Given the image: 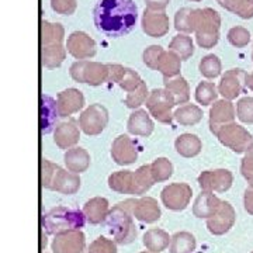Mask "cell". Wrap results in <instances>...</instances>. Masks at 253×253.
<instances>
[{
    "label": "cell",
    "instance_id": "6da1fadb",
    "mask_svg": "<svg viewBox=\"0 0 253 253\" xmlns=\"http://www.w3.org/2000/svg\"><path fill=\"white\" fill-rule=\"evenodd\" d=\"M96 28L111 38L126 36L135 27L138 7L134 0H99L93 10Z\"/></svg>",
    "mask_w": 253,
    "mask_h": 253
},
{
    "label": "cell",
    "instance_id": "7a4b0ae2",
    "mask_svg": "<svg viewBox=\"0 0 253 253\" xmlns=\"http://www.w3.org/2000/svg\"><path fill=\"white\" fill-rule=\"evenodd\" d=\"M65 28L59 23L41 21V63L48 69L59 68L66 58Z\"/></svg>",
    "mask_w": 253,
    "mask_h": 253
},
{
    "label": "cell",
    "instance_id": "3957f363",
    "mask_svg": "<svg viewBox=\"0 0 253 253\" xmlns=\"http://www.w3.org/2000/svg\"><path fill=\"white\" fill-rule=\"evenodd\" d=\"M106 224L117 245H129L134 242L138 231L131 211V199L118 203L117 206L111 208Z\"/></svg>",
    "mask_w": 253,
    "mask_h": 253
},
{
    "label": "cell",
    "instance_id": "277c9868",
    "mask_svg": "<svg viewBox=\"0 0 253 253\" xmlns=\"http://www.w3.org/2000/svg\"><path fill=\"white\" fill-rule=\"evenodd\" d=\"M41 184L42 187L48 190L71 196L81 189V177L79 174L65 170L61 166L49 162L48 159H42L41 161Z\"/></svg>",
    "mask_w": 253,
    "mask_h": 253
},
{
    "label": "cell",
    "instance_id": "5b68a950",
    "mask_svg": "<svg viewBox=\"0 0 253 253\" xmlns=\"http://www.w3.org/2000/svg\"><path fill=\"white\" fill-rule=\"evenodd\" d=\"M86 217L83 211L68 207H55L42 215V231L48 235H58L68 231L82 229Z\"/></svg>",
    "mask_w": 253,
    "mask_h": 253
},
{
    "label": "cell",
    "instance_id": "8992f818",
    "mask_svg": "<svg viewBox=\"0 0 253 253\" xmlns=\"http://www.w3.org/2000/svg\"><path fill=\"white\" fill-rule=\"evenodd\" d=\"M221 17L214 9H196V27L194 34L197 44L204 49H211L219 40Z\"/></svg>",
    "mask_w": 253,
    "mask_h": 253
},
{
    "label": "cell",
    "instance_id": "52a82bcc",
    "mask_svg": "<svg viewBox=\"0 0 253 253\" xmlns=\"http://www.w3.org/2000/svg\"><path fill=\"white\" fill-rule=\"evenodd\" d=\"M142 59L148 68L162 73L163 79H170L180 75L181 59L174 52L166 51L162 46H148L144 51Z\"/></svg>",
    "mask_w": 253,
    "mask_h": 253
},
{
    "label": "cell",
    "instance_id": "ba28073f",
    "mask_svg": "<svg viewBox=\"0 0 253 253\" xmlns=\"http://www.w3.org/2000/svg\"><path fill=\"white\" fill-rule=\"evenodd\" d=\"M71 78L78 83H86L90 86H100L110 82L109 63L93 62V61H76L72 63Z\"/></svg>",
    "mask_w": 253,
    "mask_h": 253
},
{
    "label": "cell",
    "instance_id": "9c48e42d",
    "mask_svg": "<svg viewBox=\"0 0 253 253\" xmlns=\"http://www.w3.org/2000/svg\"><path fill=\"white\" fill-rule=\"evenodd\" d=\"M149 114L162 124H170L173 120V107L177 106L172 93L166 89H154L145 101Z\"/></svg>",
    "mask_w": 253,
    "mask_h": 253
},
{
    "label": "cell",
    "instance_id": "30bf717a",
    "mask_svg": "<svg viewBox=\"0 0 253 253\" xmlns=\"http://www.w3.org/2000/svg\"><path fill=\"white\" fill-rule=\"evenodd\" d=\"M109 124V111L99 103L90 104L79 117V126L86 135H99Z\"/></svg>",
    "mask_w": 253,
    "mask_h": 253
},
{
    "label": "cell",
    "instance_id": "8fae6325",
    "mask_svg": "<svg viewBox=\"0 0 253 253\" xmlns=\"http://www.w3.org/2000/svg\"><path fill=\"white\" fill-rule=\"evenodd\" d=\"M222 145L228 146L236 154L248 151L252 146V135L245 129L244 126L236 124L224 126L215 135Z\"/></svg>",
    "mask_w": 253,
    "mask_h": 253
},
{
    "label": "cell",
    "instance_id": "7c38bea8",
    "mask_svg": "<svg viewBox=\"0 0 253 253\" xmlns=\"http://www.w3.org/2000/svg\"><path fill=\"white\" fill-rule=\"evenodd\" d=\"M193 190L187 183H172L161 193L163 206L172 211H183L190 204Z\"/></svg>",
    "mask_w": 253,
    "mask_h": 253
},
{
    "label": "cell",
    "instance_id": "4fadbf2b",
    "mask_svg": "<svg viewBox=\"0 0 253 253\" xmlns=\"http://www.w3.org/2000/svg\"><path fill=\"white\" fill-rule=\"evenodd\" d=\"M51 249L54 253H89L86 238L81 229L54 235Z\"/></svg>",
    "mask_w": 253,
    "mask_h": 253
},
{
    "label": "cell",
    "instance_id": "5bb4252c",
    "mask_svg": "<svg viewBox=\"0 0 253 253\" xmlns=\"http://www.w3.org/2000/svg\"><path fill=\"white\" fill-rule=\"evenodd\" d=\"M66 49L75 59L86 61L96 55L97 45H96V41L89 34L83 31H73L72 34L68 37Z\"/></svg>",
    "mask_w": 253,
    "mask_h": 253
},
{
    "label": "cell",
    "instance_id": "9a60e30c",
    "mask_svg": "<svg viewBox=\"0 0 253 253\" xmlns=\"http://www.w3.org/2000/svg\"><path fill=\"white\" fill-rule=\"evenodd\" d=\"M197 181L203 191L224 193L232 186L234 176L226 169H215V170H206L201 173Z\"/></svg>",
    "mask_w": 253,
    "mask_h": 253
},
{
    "label": "cell",
    "instance_id": "2e32d148",
    "mask_svg": "<svg viewBox=\"0 0 253 253\" xmlns=\"http://www.w3.org/2000/svg\"><path fill=\"white\" fill-rule=\"evenodd\" d=\"M141 26L146 36L152 37V38H162L169 33L170 23L165 11L145 9Z\"/></svg>",
    "mask_w": 253,
    "mask_h": 253
},
{
    "label": "cell",
    "instance_id": "e0dca14e",
    "mask_svg": "<svg viewBox=\"0 0 253 253\" xmlns=\"http://www.w3.org/2000/svg\"><path fill=\"white\" fill-rule=\"evenodd\" d=\"M235 118V109L231 100H217L210 109V129L214 135L224 126L232 124Z\"/></svg>",
    "mask_w": 253,
    "mask_h": 253
},
{
    "label": "cell",
    "instance_id": "ac0fdd59",
    "mask_svg": "<svg viewBox=\"0 0 253 253\" xmlns=\"http://www.w3.org/2000/svg\"><path fill=\"white\" fill-rule=\"evenodd\" d=\"M111 158L120 166H128L136 162L138 149L128 135H118L111 145Z\"/></svg>",
    "mask_w": 253,
    "mask_h": 253
},
{
    "label": "cell",
    "instance_id": "d6986e66",
    "mask_svg": "<svg viewBox=\"0 0 253 253\" xmlns=\"http://www.w3.org/2000/svg\"><path fill=\"white\" fill-rule=\"evenodd\" d=\"M235 217L236 215L234 207L228 201H222L217 214L207 219L208 231L212 235H224V234H226L234 226V224H235Z\"/></svg>",
    "mask_w": 253,
    "mask_h": 253
},
{
    "label": "cell",
    "instance_id": "ffe728a7",
    "mask_svg": "<svg viewBox=\"0 0 253 253\" xmlns=\"http://www.w3.org/2000/svg\"><path fill=\"white\" fill-rule=\"evenodd\" d=\"M131 211L135 219L145 224H154L156 221H159V218L162 215L158 201L152 197L131 199Z\"/></svg>",
    "mask_w": 253,
    "mask_h": 253
},
{
    "label": "cell",
    "instance_id": "44dd1931",
    "mask_svg": "<svg viewBox=\"0 0 253 253\" xmlns=\"http://www.w3.org/2000/svg\"><path fill=\"white\" fill-rule=\"evenodd\" d=\"M81 126H78V123L71 118L68 121H63L56 124L54 129V142L59 149H71L81 139Z\"/></svg>",
    "mask_w": 253,
    "mask_h": 253
},
{
    "label": "cell",
    "instance_id": "7402d4cb",
    "mask_svg": "<svg viewBox=\"0 0 253 253\" xmlns=\"http://www.w3.org/2000/svg\"><path fill=\"white\" fill-rule=\"evenodd\" d=\"M84 106V96L78 89H66L61 91L56 97V107L59 117H69L75 113H79Z\"/></svg>",
    "mask_w": 253,
    "mask_h": 253
},
{
    "label": "cell",
    "instance_id": "603a6c76",
    "mask_svg": "<svg viewBox=\"0 0 253 253\" xmlns=\"http://www.w3.org/2000/svg\"><path fill=\"white\" fill-rule=\"evenodd\" d=\"M245 79H246V73L242 69L228 71L221 78L219 86H218V93H221L225 100L236 99V96L242 90Z\"/></svg>",
    "mask_w": 253,
    "mask_h": 253
},
{
    "label": "cell",
    "instance_id": "cb8c5ba5",
    "mask_svg": "<svg viewBox=\"0 0 253 253\" xmlns=\"http://www.w3.org/2000/svg\"><path fill=\"white\" fill-rule=\"evenodd\" d=\"M83 214L86 217V221L91 225H99L106 222L107 215L110 212L109 201L104 197H93L83 206Z\"/></svg>",
    "mask_w": 253,
    "mask_h": 253
},
{
    "label": "cell",
    "instance_id": "d4e9b609",
    "mask_svg": "<svg viewBox=\"0 0 253 253\" xmlns=\"http://www.w3.org/2000/svg\"><path fill=\"white\" fill-rule=\"evenodd\" d=\"M221 200L211 191H201L193 204V214L197 218H211L218 212L221 207Z\"/></svg>",
    "mask_w": 253,
    "mask_h": 253
},
{
    "label": "cell",
    "instance_id": "484cf974",
    "mask_svg": "<svg viewBox=\"0 0 253 253\" xmlns=\"http://www.w3.org/2000/svg\"><path fill=\"white\" fill-rule=\"evenodd\" d=\"M65 165L69 172L81 174L86 172L90 166V155L82 146H73L65 154Z\"/></svg>",
    "mask_w": 253,
    "mask_h": 253
},
{
    "label": "cell",
    "instance_id": "4316f807",
    "mask_svg": "<svg viewBox=\"0 0 253 253\" xmlns=\"http://www.w3.org/2000/svg\"><path fill=\"white\" fill-rule=\"evenodd\" d=\"M126 129L132 135L149 136L154 132V121L145 110H135L128 118Z\"/></svg>",
    "mask_w": 253,
    "mask_h": 253
},
{
    "label": "cell",
    "instance_id": "83f0119b",
    "mask_svg": "<svg viewBox=\"0 0 253 253\" xmlns=\"http://www.w3.org/2000/svg\"><path fill=\"white\" fill-rule=\"evenodd\" d=\"M170 241H172V236H169L166 231L159 229V228H152V229L146 231L144 234V239H142L145 248L151 252L156 253L166 251L170 246Z\"/></svg>",
    "mask_w": 253,
    "mask_h": 253
},
{
    "label": "cell",
    "instance_id": "f1b7e54d",
    "mask_svg": "<svg viewBox=\"0 0 253 253\" xmlns=\"http://www.w3.org/2000/svg\"><path fill=\"white\" fill-rule=\"evenodd\" d=\"M59 117L58 107H56V101L51 99L49 96H42L41 97V131L44 134H49L52 131V128L56 126V120ZM55 129V128H54Z\"/></svg>",
    "mask_w": 253,
    "mask_h": 253
},
{
    "label": "cell",
    "instance_id": "f546056e",
    "mask_svg": "<svg viewBox=\"0 0 253 253\" xmlns=\"http://www.w3.org/2000/svg\"><path fill=\"white\" fill-rule=\"evenodd\" d=\"M174 148L177 154L183 158H194L201 152V139L194 134H181L174 141Z\"/></svg>",
    "mask_w": 253,
    "mask_h": 253
},
{
    "label": "cell",
    "instance_id": "4dcf8cb0",
    "mask_svg": "<svg viewBox=\"0 0 253 253\" xmlns=\"http://www.w3.org/2000/svg\"><path fill=\"white\" fill-rule=\"evenodd\" d=\"M155 184L154 176L151 172V165H144L134 172L132 179V191L131 196H144Z\"/></svg>",
    "mask_w": 253,
    "mask_h": 253
},
{
    "label": "cell",
    "instance_id": "1f68e13d",
    "mask_svg": "<svg viewBox=\"0 0 253 253\" xmlns=\"http://www.w3.org/2000/svg\"><path fill=\"white\" fill-rule=\"evenodd\" d=\"M165 89L172 93L176 104H186L190 100V86L183 76H174L170 79H163Z\"/></svg>",
    "mask_w": 253,
    "mask_h": 253
},
{
    "label": "cell",
    "instance_id": "d6a6232c",
    "mask_svg": "<svg viewBox=\"0 0 253 253\" xmlns=\"http://www.w3.org/2000/svg\"><path fill=\"white\" fill-rule=\"evenodd\" d=\"M173 118L180 126H196L203 118V110L196 104H184L173 113Z\"/></svg>",
    "mask_w": 253,
    "mask_h": 253
},
{
    "label": "cell",
    "instance_id": "836d02e7",
    "mask_svg": "<svg viewBox=\"0 0 253 253\" xmlns=\"http://www.w3.org/2000/svg\"><path fill=\"white\" fill-rule=\"evenodd\" d=\"M132 179H134V172L118 170L109 176V187L118 194H131Z\"/></svg>",
    "mask_w": 253,
    "mask_h": 253
},
{
    "label": "cell",
    "instance_id": "e575fe53",
    "mask_svg": "<svg viewBox=\"0 0 253 253\" xmlns=\"http://www.w3.org/2000/svg\"><path fill=\"white\" fill-rule=\"evenodd\" d=\"M197 246L196 238L187 231L176 232L172 236L169 252L170 253H193Z\"/></svg>",
    "mask_w": 253,
    "mask_h": 253
},
{
    "label": "cell",
    "instance_id": "d590c367",
    "mask_svg": "<svg viewBox=\"0 0 253 253\" xmlns=\"http://www.w3.org/2000/svg\"><path fill=\"white\" fill-rule=\"evenodd\" d=\"M169 51H172L180 58L181 61H187L194 54V44L189 34H177L169 44Z\"/></svg>",
    "mask_w": 253,
    "mask_h": 253
},
{
    "label": "cell",
    "instance_id": "8d00e7d4",
    "mask_svg": "<svg viewBox=\"0 0 253 253\" xmlns=\"http://www.w3.org/2000/svg\"><path fill=\"white\" fill-rule=\"evenodd\" d=\"M196 27V9L183 7L174 16V28L181 34H191Z\"/></svg>",
    "mask_w": 253,
    "mask_h": 253
},
{
    "label": "cell",
    "instance_id": "74e56055",
    "mask_svg": "<svg viewBox=\"0 0 253 253\" xmlns=\"http://www.w3.org/2000/svg\"><path fill=\"white\" fill-rule=\"evenodd\" d=\"M219 4L241 18L253 17V0H219Z\"/></svg>",
    "mask_w": 253,
    "mask_h": 253
},
{
    "label": "cell",
    "instance_id": "f35d334b",
    "mask_svg": "<svg viewBox=\"0 0 253 253\" xmlns=\"http://www.w3.org/2000/svg\"><path fill=\"white\" fill-rule=\"evenodd\" d=\"M116 83L123 90L126 91V94L138 90L139 87H142L145 84V82L141 79V76L135 71L126 68V66H124V71L120 75V78H118V81Z\"/></svg>",
    "mask_w": 253,
    "mask_h": 253
},
{
    "label": "cell",
    "instance_id": "ab89813d",
    "mask_svg": "<svg viewBox=\"0 0 253 253\" xmlns=\"http://www.w3.org/2000/svg\"><path fill=\"white\" fill-rule=\"evenodd\" d=\"M221 71H222V65L217 55H206L200 62V73L206 79H215L221 75Z\"/></svg>",
    "mask_w": 253,
    "mask_h": 253
},
{
    "label": "cell",
    "instance_id": "60d3db41",
    "mask_svg": "<svg viewBox=\"0 0 253 253\" xmlns=\"http://www.w3.org/2000/svg\"><path fill=\"white\" fill-rule=\"evenodd\" d=\"M151 172L154 176L155 183H162L169 180L173 174V165L166 158H156L154 162L151 163Z\"/></svg>",
    "mask_w": 253,
    "mask_h": 253
},
{
    "label": "cell",
    "instance_id": "b9f144b4",
    "mask_svg": "<svg viewBox=\"0 0 253 253\" xmlns=\"http://www.w3.org/2000/svg\"><path fill=\"white\" fill-rule=\"evenodd\" d=\"M218 90L214 83L211 82H201L196 89V100L201 106H210L217 101Z\"/></svg>",
    "mask_w": 253,
    "mask_h": 253
},
{
    "label": "cell",
    "instance_id": "7bdbcfd3",
    "mask_svg": "<svg viewBox=\"0 0 253 253\" xmlns=\"http://www.w3.org/2000/svg\"><path fill=\"white\" fill-rule=\"evenodd\" d=\"M149 96V91L146 87V83H145L142 87H139L138 90L132 91V93H128L126 94V100H124V104H126L128 109H138L139 106L145 104V101Z\"/></svg>",
    "mask_w": 253,
    "mask_h": 253
},
{
    "label": "cell",
    "instance_id": "ee69618b",
    "mask_svg": "<svg viewBox=\"0 0 253 253\" xmlns=\"http://www.w3.org/2000/svg\"><path fill=\"white\" fill-rule=\"evenodd\" d=\"M228 41L236 48H242L248 45L251 41V34L249 31L244 27H234L228 31Z\"/></svg>",
    "mask_w": 253,
    "mask_h": 253
},
{
    "label": "cell",
    "instance_id": "f6af8a7d",
    "mask_svg": "<svg viewBox=\"0 0 253 253\" xmlns=\"http://www.w3.org/2000/svg\"><path fill=\"white\" fill-rule=\"evenodd\" d=\"M89 253H117V244L116 241L99 236L89 246Z\"/></svg>",
    "mask_w": 253,
    "mask_h": 253
},
{
    "label": "cell",
    "instance_id": "bcb514c9",
    "mask_svg": "<svg viewBox=\"0 0 253 253\" xmlns=\"http://www.w3.org/2000/svg\"><path fill=\"white\" fill-rule=\"evenodd\" d=\"M236 113L241 121L244 123H253V99L252 97H245V99L238 101L236 106Z\"/></svg>",
    "mask_w": 253,
    "mask_h": 253
},
{
    "label": "cell",
    "instance_id": "7dc6e473",
    "mask_svg": "<svg viewBox=\"0 0 253 253\" xmlns=\"http://www.w3.org/2000/svg\"><path fill=\"white\" fill-rule=\"evenodd\" d=\"M51 7L61 16H71L76 11L78 0H51Z\"/></svg>",
    "mask_w": 253,
    "mask_h": 253
},
{
    "label": "cell",
    "instance_id": "c3c4849f",
    "mask_svg": "<svg viewBox=\"0 0 253 253\" xmlns=\"http://www.w3.org/2000/svg\"><path fill=\"white\" fill-rule=\"evenodd\" d=\"M241 172L244 174V177L251 183L253 187V146L248 149V154L242 161V166H241Z\"/></svg>",
    "mask_w": 253,
    "mask_h": 253
},
{
    "label": "cell",
    "instance_id": "681fc988",
    "mask_svg": "<svg viewBox=\"0 0 253 253\" xmlns=\"http://www.w3.org/2000/svg\"><path fill=\"white\" fill-rule=\"evenodd\" d=\"M170 0H145V4L149 10H156V11H165Z\"/></svg>",
    "mask_w": 253,
    "mask_h": 253
},
{
    "label": "cell",
    "instance_id": "f907efd6",
    "mask_svg": "<svg viewBox=\"0 0 253 253\" xmlns=\"http://www.w3.org/2000/svg\"><path fill=\"white\" fill-rule=\"evenodd\" d=\"M245 210L253 215V187L245 191Z\"/></svg>",
    "mask_w": 253,
    "mask_h": 253
},
{
    "label": "cell",
    "instance_id": "816d5d0a",
    "mask_svg": "<svg viewBox=\"0 0 253 253\" xmlns=\"http://www.w3.org/2000/svg\"><path fill=\"white\" fill-rule=\"evenodd\" d=\"M245 83L248 84V87H251V89L253 90V73H252V75H246Z\"/></svg>",
    "mask_w": 253,
    "mask_h": 253
},
{
    "label": "cell",
    "instance_id": "f5cc1de1",
    "mask_svg": "<svg viewBox=\"0 0 253 253\" xmlns=\"http://www.w3.org/2000/svg\"><path fill=\"white\" fill-rule=\"evenodd\" d=\"M139 253H156V252H151V251H145V252H139Z\"/></svg>",
    "mask_w": 253,
    "mask_h": 253
},
{
    "label": "cell",
    "instance_id": "db71d44e",
    "mask_svg": "<svg viewBox=\"0 0 253 253\" xmlns=\"http://www.w3.org/2000/svg\"><path fill=\"white\" fill-rule=\"evenodd\" d=\"M190 1H201V0H190Z\"/></svg>",
    "mask_w": 253,
    "mask_h": 253
},
{
    "label": "cell",
    "instance_id": "11a10c76",
    "mask_svg": "<svg viewBox=\"0 0 253 253\" xmlns=\"http://www.w3.org/2000/svg\"><path fill=\"white\" fill-rule=\"evenodd\" d=\"M218 1H219V0H218Z\"/></svg>",
    "mask_w": 253,
    "mask_h": 253
},
{
    "label": "cell",
    "instance_id": "9f6ffc18",
    "mask_svg": "<svg viewBox=\"0 0 253 253\" xmlns=\"http://www.w3.org/2000/svg\"><path fill=\"white\" fill-rule=\"evenodd\" d=\"M252 253H253V252H252Z\"/></svg>",
    "mask_w": 253,
    "mask_h": 253
}]
</instances>
